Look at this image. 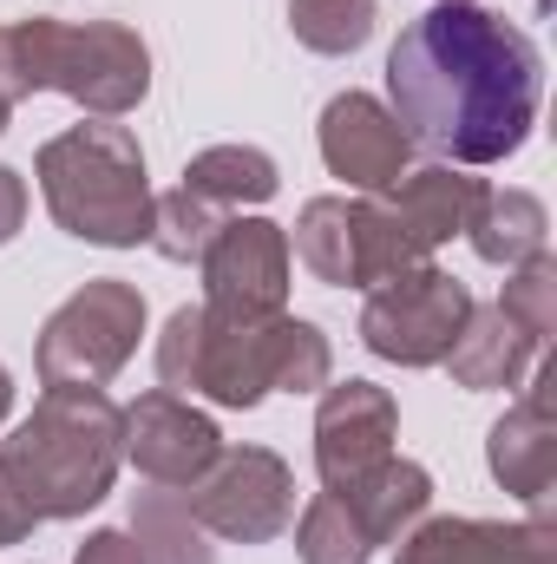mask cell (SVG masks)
Here are the masks:
<instances>
[{
	"label": "cell",
	"mask_w": 557,
	"mask_h": 564,
	"mask_svg": "<svg viewBox=\"0 0 557 564\" xmlns=\"http://www.w3.org/2000/svg\"><path fill=\"white\" fill-rule=\"evenodd\" d=\"M545 230H551V217L532 191H479V204L466 217V237H472L479 263H499V270H518L525 257H538Z\"/></svg>",
	"instance_id": "ac0fdd59"
},
{
	"label": "cell",
	"mask_w": 557,
	"mask_h": 564,
	"mask_svg": "<svg viewBox=\"0 0 557 564\" xmlns=\"http://www.w3.org/2000/svg\"><path fill=\"white\" fill-rule=\"evenodd\" d=\"M492 308H499V315L532 341V348H545V341H551V328H557V257H551V250L525 257Z\"/></svg>",
	"instance_id": "484cf974"
},
{
	"label": "cell",
	"mask_w": 557,
	"mask_h": 564,
	"mask_svg": "<svg viewBox=\"0 0 557 564\" xmlns=\"http://www.w3.org/2000/svg\"><path fill=\"white\" fill-rule=\"evenodd\" d=\"M295 558L302 564H368L374 545L361 539L354 512H348L335 492H315V499L302 506V519H295Z\"/></svg>",
	"instance_id": "d4e9b609"
},
{
	"label": "cell",
	"mask_w": 557,
	"mask_h": 564,
	"mask_svg": "<svg viewBox=\"0 0 557 564\" xmlns=\"http://www.w3.org/2000/svg\"><path fill=\"white\" fill-rule=\"evenodd\" d=\"M139 335H144L139 282L92 276L46 315V328H40V381L46 388H106L139 355Z\"/></svg>",
	"instance_id": "8992f818"
},
{
	"label": "cell",
	"mask_w": 557,
	"mask_h": 564,
	"mask_svg": "<svg viewBox=\"0 0 557 564\" xmlns=\"http://www.w3.org/2000/svg\"><path fill=\"white\" fill-rule=\"evenodd\" d=\"M374 13H381V0H288L295 40L308 53H328V59L361 53L368 33H374Z\"/></svg>",
	"instance_id": "cb8c5ba5"
},
{
	"label": "cell",
	"mask_w": 557,
	"mask_h": 564,
	"mask_svg": "<svg viewBox=\"0 0 557 564\" xmlns=\"http://www.w3.org/2000/svg\"><path fill=\"white\" fill-rule=\"evenodd\" d=\"M485 466H492V479L512 499L551 506V479H557V375L551 368H538L532 388H525V401L492 421Z\"/></svg>",
	"instance_id": "5bb4252c"
},
{
	"label": "cell",
	"mask_w": 557,
	"mask_h": 564,
	"mask_svg": "<svg viewBox=\"0 0 557 564\" xmlns=\"http://www.w3.org/2000/svg\"><path fill=\"white\" fill-rule=\"evenodd\" d=\"M132 545H139L144 564H217L210 532L190 519L184 492H171V486L132 499Z\"/></svg>",
	"instance_id": "ffe728a7"
},
{
	"label": "cell",
	"mask_w": 557,
	"mask_h": 564,
	"mask_svg": "<svg viewBox=\"0 0 557 564\" xmlns=\"http://www.w3.org/2000/svg\"><path fill=\"white\" fill-rule=\"evenodd\" d=\"M33 525H40V519H33V512L20 506V492H13V486L0 479V545H20V539H26Z\"/></svg>",
	"instance_id": "f1b7e54d"
},
{
	"label": "cell",
	"mask_w": 557,
	"mask_h": 564,
	"mask_svg": "<svg viewBox=\"0 0 557 564\" xmlns=\"http://www.w3.org/2000/svg\"><path fill=\"white\" fill-rule=\"evenodd\" d=\"M295 257L335 289H354V204L348 197H308L295 217Z\"/></svg>",
	"instance_id": "44dd1931"
},
{
	"label": "cell",
	"mask_w": 557,
	"mask_h": 564,
	"mask_svg": "<svg viewBox=\"0 0 557 564\" xmlns=\"http://www.w3.org/2000/svg\"><path fill=\"white\" fill-rule=\"evenodd\" d=\"M125 466V408L106 388H46L40 408L0 440V479L33 519L92 512Z\"/></svg>",
	"instance_id": "3957f363"
},
{
	"label": "cell",
	"mask_w": 557,
	"mask_h": 564,
	"mask_svg": "<svg viewBox=\"0 0 557 564\" xmlns=\"http://www.w3.org/2000/svg\"><path fill=\"white\" fill-rule=\"evenodd\" d=\"M394 433H401V408H394L387 388H374V381H328L321 408H315V466H321V486L328 492L354 486L368 466H381L394 453Z\"/></svg>",
	"instance_id": "7c38bea8"
},
{
	"label": "cell",
	"mask_w": 557,
	"mask_h": 564,
	"mask_svg": "<svg viewBox=\"0 0 557 564\" xmlns=\"http://www.w3.org/2000/svg\"><path fill=\"white\" fill-rule=\"evenodd\" d=\"M419 263H433V257H419L407 243L394 210L381 197H354V289H381V282L419 270Z\"/></svg>",
	"instance_id": "7402d4cb"
},
{
	"label": "cell",
	"mask_w": 557,
	"mask_h": 564,
	"mask_svg": "<svg viewBox=\"0 0 557 564\" xmlns=\"http://www.w3.org/2000/svg\"><path fill=\"white\" fill-rule=\"evenodd\" d=\"M13 59L26 99L66 93L92 119H125L151 93V46L119 20H13Z\"/></svg>",
	"instance_id": "5b68a950"
},
{
	"label": "cell",
	"mask_w": 557,
	"mask_h": 564,
	"mask_svg": "<svg viewBox=\"0 0 557 564\" xmlns=\"http://www.w3.org/2000/svg\"><path fill=\"white\" fill-rule=\"evenodd\" d=\"M26 224V177L13 164H0V243H13Z\"/></svg>",
	"instance_id": "4316f807"
},
{
	"label": "cell",
	"mask_w": 557,
	"mask_h": 564,
	"mask_svg": "<svg viewBox=\"0 0 557 564\" xmlns=\"http://www.w3.org/2000/svg\"><path fill=\"white\" fill-rule=\"evenodd\" d=\"M184 191H197L217 210H256L282 191V171L256 144H210V151H197L184 164Z\"/></svg>",
	"instance_id": "d6986e66"
},
{
	"label": "cell",
	"mask_w": 557,
	"mask_h": 564,
	"mask_svg": "<svg viewBox=\"0 0 557 564\" xmlns=\"http://www.w3.org/2000/svg\"><path fill=\"white\" fill-rule=\"evenodd\" d=\"M387 112L446 164H499L538 126L545 59L525 26L479 0H439L387 53Z\"/></svg>",
	"instance_id": "6da1fadb"
},
{
	"label": "cell",
	"mask_w": 557,
	"mask_h": 564,
	"mask_svg": "<svg viewBox=\"0 0 557 564\" xmlns=\"http://www.w3.org/2000/svg\"><path fill=\"white\" fill-rule=\"evenodd\" d=\"M223 453V433L210 414H197L184 394H139L125 408V459L139 466L151 486H171V492H190Z\"/></svg>",
	"instance_id": "8fae6325"
},
{
	"label": "cell",
	"mask_w": 557,
	"mask_h": 564,
	"mask_svg": "<svg viewBox=\"0 0 557 564\" xmlns=\"http://www.w3.org/2000/svg\"><path fill=\"white\" fill-rule=\"evenodd\" d=\"M0 99H7V106L26 99V86H20V59H13V26H0Z\"/></svg>",
	"instance_id": "f546056e"
},
{
	"label": "cell",
	"mask_w": 557,
	"mask_h": 564,
	"mask_svg": "<svg viewBox=\"0 0 557 564\" xmlns=\"http://www.w3.org/2000/svg\"><path fill=\"white\" fill-rule=\"evenodd\" d=\"M328 335L302 315H217L204 302L177 308L157 335L164 394H204L217 408H256L263 394H321L328 388Z\"/></svg>",
	"instance_id": "7a4b0ae2"
},
{
	"label": "cell",
	"mask_w": 557,
	"mask_h": 564,
	"mask_svg": "<svg viewBox=\"0 0 557 564\" xmlns=\"http://www.w3.org/2000/svg\"><path fill=\"white\" fill-rule=\"evenodd\" d=\"M7 408H13V381H7V368H0V421H7Z\"/></svg>",
	"instance_id": "4dcf8cb0"
},
{
	"label": "cell",
	"mask_w": 557,
	"mask_h": 564,
	"mask_svg": "<svg viewBox=\"0 0 557 564\" xmlns=\"http://www.w3.org/2000/svg\"><path fill=\"white\" fill-rule=\"evenodd\" d=\"M479 177H459L452 164H419L407 171L394 191H381V204L394 210V224L407 230V243H414L419 257H433L439 243H452V237H466V217H472V204H479Z\"/></svg>",
	"instance_id": "9a60e30c"
},
{
	"label": "cell",
	"mask_w": 557,
	"mask_h": 564,
	"mask_svg": "<svg viewBox=\"0 0 557 564\" xmlns=\"http://www.w3.org/2000/svg\"><path fill=\"white\" fill-rule=\"evenodd\" d=\"M532 355H538V348H532L499 308H479V302H472L466 328H459L452 348H446V368H452V381H459L466 394H505V388L525 381Z\"/></svg>",
	"instance_id": "e0dca14e"
},
{
	"label": "cell",
	"mask_w": 557,
	"mask_h": 564,
	"mask_svg": "<svg viewBox=\"0 0 557 564\" xmlns=\"http://www.w3.org/2000/svg\"><path fill=\"white\" fill-rule=\"evenodd\" d=\"M7 119H13V106H7V99H0V132H7Z\"/></svg>",
	"instance_id": "1f68e13d"
},
{
	"label": "cell",
	"mask_w": 557,
	"mask_h": 564,
	"mask_svg": "<svg viewBox=\"0 0 557 564\" xmlns=\"http://www.w3.org/2000/svg\"><path fill=\"white\" fill-rule=\"evenodd\" d=\"M335 499L354 512V525H361L368 545H394L401 532H414L419 519H426V506H433V479H426V466L401 459V453H387L381 466H368V473H361L354 486H341Z\"/></svg>",
	"instance_id": "2e32d148"
},
{
	"label": "cell",
	"mask_w": 557,
	"mask_h": 564,
	"mask_svg": "<svg viewBox=\"0 0 557 564\" xmlns=\"http://www.w3.org/2000/svg\"><path fill=\"white\" fill-rule=\"evenodd\" d=\"M217 204H204L197 191H164V197H151V250L164 257V263H204V250H210V237H217Z\"/></svg>",
	"instance_id": "603a6c76"
},
{
	"label": "cell",
	"mask_w": 557,
	"mask_h": 564,
	"mask_svg": "<svg viewBox=\"0 0 557 564\" xmlns=\"http://www.w3.org/2000/svg\"><path fill=\"white\" fill-rule=\"evenodd\" d=\"M321 164L348 191L381 197L414 171V139L401 132V119L374 93H335L321 112Z\"/></svg>",
	"instance_id": "30bf717a"
},
{
	"label": "cell",
	"mask_w": 557,
	"mask_h": 564,
	"mask_svg": "<svg viewBox=\"0 0 557 564\" xmlns=\"http://www.w3.org/2000/svg\"><path fill=\"white\" fill-rule=\"evenodd\" d=\"M197 270H204V308L282 315V302H288V230L270 217H230V224H217Z\"/></svg>",
	"instance_id": "9c48e42d"
},
{
	"label": "cell",
	"mask_w": 557,
	"mask_h": 564,
	"mask_svg": "<svg viewBox=\"0 0 557 564\" xmlns=\"http://www.w3.org/2000/svg\"><path fill=\"white\" fill-rule=\"evenodd\" d=\"M73 564H144V558H139V545H132V532H92Z\"/></svg>",
	"instance_id": "83f0119b"
},
{
	"label": "cell",
	"mask_w": 557,
	"mask_h": 564,
	"mask_svg": "<svg viewBox=\"0 0 557 564\" xmlns=\"http://www.w3.org/2000/svg\"><path fill=\"white\" fill-rule=\"evenodd\" d=\"M466 315H472V289L459 276H446L439 263H419L407 276L368 289L361 341L394 368H439L452 335L466 328Z\"/></svg>",
	"instance_id": "52a82bcc"
},
{
	"label": "cell",
	"mask_w": 557,
	"mask_h": 564,
	"mask_svg": "<svg viewBox=\"0 0 557 564\" xmlns=\"http://www.w3.org/2000/svg\"><path fill=\"white\" fill-rule=\"evenodd\" d=\"M190 519L230 545H270L295 525V473L270 446H223L217 466L184 492Z\"/></svg>",
	"instance_id": "ba28073f"
},
{
	"label": "cell",
	"mask_w": 557,
	"mask_h": 564,
	"mask_svg": "<svg viewBox=\"0 0 557 564\" xmlns=\"http://www.w3.org/2000/svg\"><path fill=\"white\" fill-rule=\"evenodd\" d=\"M394 564H557L551 506H532V519H419L401 532Z\"/></svg>",
	"instance_id": "4fadbf2b"
},
{
	"label": "cell",
	"mask_w": 557,
	"mask_h": 564,
	"mask_svg": "<svg viewBox=\"0 0 557 564\" xmlns=\"http://www.w3.org/2000/svg\"><path fill=\"white\" fill-rule=\"evenodd\" d=\"M33 177L66 237L99 243V250H139L151 237V177H144V151L132 126L119 119L66 126L59 139L40 144Z\"/></svg>",
	"instance_id": "277c9868"
}]
</instances>
